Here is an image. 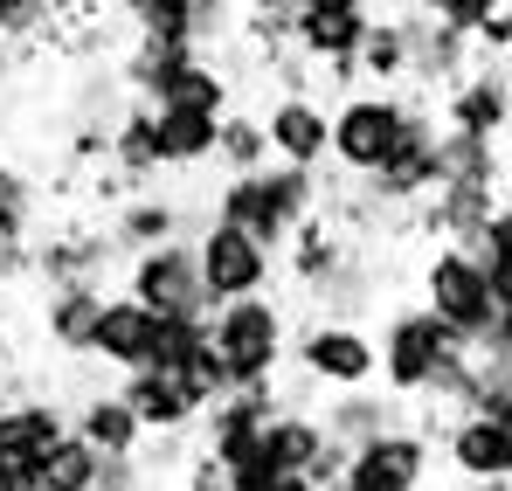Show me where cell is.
<instances>
[{"label":"cell","mask_w":512,"mask_h":491,"mask_svg":"<svg viewBox=\"0 0 512 491\" xmlns=\"http://www.w3.org/2000/svg\"><path fill=\"white\" fill-rule=\"evenodd\" d=\"M360 77L381 83V90H402V83H409V28H402V14H374V21H367Z\"/></svg>","instance_id":"obj_29"},{"label":"cell","mask_w":512,"mask_h":491,"mask_svg":"<svg viewBox=\"0 0 512 491\" xmlns=\"http://www.w3.org/2000/svg\"><path fill=\"white\" fill-rule=\"evenodd\" d=\"M291 360L312 388L340 395V388H367L381 374V339L353 319H305L298 339H291Z\"/></svg>","instance_id":"obj_7"},{"label":"cell","mask_w":512,"mask_h":491,"mask_svg":"<svg viewBox=\"0 0 512 491\" xmlns=\"http://www.w3.org/2000/svg\"><path fill=\"white\" fill-rule=\"evenodd\" d=\"M436 166H443V180H506V153H499V139H478V132H457V125H443V146H436ZM436 180V187H443Z\"/></svg>","instance_id":"obj_30"},{"label":"cell","mask_w":512,"mask_h":491,"mask_svg":"<svg viewBox=\"0 0 512 491\" xmlns=\"http://www.w3.org/2000/svg\"><path fill=\"white\" fill-rule=\"evenodd\" d=\"M298 7H374V0H298Z\"/></svg>","instance_id":"obj_40"},{"label":"cell","mask_w":512,"mask_h":491,"mask_svg":"<svg viewBox=\"0 0 512 491\" xmlns=\"http://www.w3.org/2000/svg\"><path fill=\"white\" fill-rule=\"evenodd\" d=\"M409 104H416L409 90H381V83L346 90L340 104H333V166H340L346 180H353V173H374V166L402 146Z\"/></svg>","instance_id":"obj_6"},{"label":"cell","mask_w":512,"mask_h":491,"mask_svg":"<svg viewBox=\"0 0 512 491\" xmlns=\"http://www.w3.org/2000/svg\"><path fill=\"white\" fill-rule=\"evenodd\" d=\"M333 443H340V436H326V415L298 409V402H277V415L263 422V450H270L277 478H312Z\"/></svg>","instance_id":"obj_16"},{"label":"cell","mask_w":512,"mask_h":491,"mask_svg":"<svg viewBox=\"0 0 512 491\" xmlns=\"http://www.w3.org/2000/svg\"><path fill=\"white\" fill-rule=\"evenodd\" d=\"M153 125H160V153H167V173H194L201 160H215L222 111H194V104H153Z\"/></svg>","instance_id":"obj_22"},{"label":"cell","mask_w":512,"mask_h":491,"mask_svg":"<svg viewBox=\"0 0 512 491\" xmlns=\"http://www.w3.org/2000/svg\"><path fill=\"white\" fill-rule=\"evenodd\" d=\"M215 166H229V173H250V166H270V132H263V111H243V104H229V111H222V139H215Z\"/></svg>","instance_id":"obj_31"},{"label":"cell","mask_w":512,"mask_h":491,"mask_svg":"<svg viewBox=\"0 0 512 491\" xmlns=\"http://www.w3.org/2000/svg\"><path fill=\"white\" fill-rule=\"evenodd\" d=\"M485 277H492V298H499V312H512V256H485Z\"/></svg>","instance_id":"obj_36"},{"label":"cell","mask_w":512,"mask_h":491,"mask_svg":"<svg viewBox=\"0 0 512 491\" xmlns=\"http://www.w3.org/2000/svg\"><path fill=\"white\" fill-rule=\"evenodd\" d=\"M256 491H326V485H312V478H270V485H256Z\"/></svg>","instance_id":"obj_38"},{"label":"cell","mask_w":512,"mask_h":491,"mask_svg":"<svg viewBox=\"0 0 512 491\" xmlns=\"http://www.w3.org/2000/svg\"><path fill=\"white\" fill-rule=\"evenodd\" d=\"M333 491H360V485H333Z\"/></svg>","instance_id":"obj_42"},{"label":"cell","mask_w":512,"mask_h":491,"mask_svg":"<svg viewBox=\"0 0 512 491\" xmlns=\"http://www.w3.org/2000/svg\"><path fill=\"white\" fill-rule=\"evenodd\" d=\"M506 63H512V56H506Z\"/></svg>","instance_id":"obj_44"},{"label":"cell","mask_w":512,"mask_h":491,"mask_svg":"<svg viewBox=\"0 0 512 491\" xmlns=\"http://www.w3.org/2000/svg\"><path fill=\"white\" fill-rule=\"evenodd\" d=\"M194 222H187V201H173V194H153V187H132L118 208H111V236L118 249L132 256V249H153V243H173V236H187Z\"/></svg>","instance_id":"obj_20"},{"label":"cell","mask_w":512,"mask_h":491,"mask_svg":"<svg viewBox=\"0 0 512 491\" xmlns=\"http://www.w3.org/2000/svg\"><path fill=\"white\" fill-rule=\"evenodd\" d=\"M243 7H256V14H298V0H243Z\"/></svg>","instance_id":"obj_39"},{"label":"cell","mask_w":512,"mask_h":491,"mask_svg":"<svg viewBox=\"0 0 512 491\" xmlns=\"http://www.w3.org/2000/svg\"><path fill=\"white\" fill-rule=\"evenodd\" d=\"M374 7H298L291 14V49L312 56L333 83L360 77V42H367Z\"/></svg>","instance_id":"obj_10"},{"label":"cell","mask_w":512,"mask_h":491,"mask_svg":"<svg viewBox=\"0 0 512 491\" xmlns=\"http://www.w3.org/2000/svg\"><path fill=\"white\" fill-rule=\"evenodd\" d=\"M312 298V319H353V326H367V312L381 305V284H374V263H367V249L353 243L340 270L326 277V284H312L305 291Z\"/></svg>","instance_id":"obj_23"},{"label":"cell","mask_w":512,"mask_h":491,"mask_svg":"<svg viewBox=\"0 0 512 491\" xmlns=\"http://www.w3.org/2000/svg\"><path fill=\"white\" fill-rule=\"evenodd\" d=\"M499 187H506V201H512V160H506V180H499Z\"/></svg>","instance_id":"obj_41"},{"label":"cell","mask_w":512,"mask_h":491,"mask_svg":"<svg viewBox=\"0 0 512 491\" xmlns=\"http://www.w3.org/2000/svg\"><path fill=\"white\" fill-rule=\"evenodd\" d=\"M395 402H402L395 388H388V395H381V388H340L333 409H326V436H340L346 450H353V443H367V436H381V429L402 422Z\"/></svg>","instance_id":"obj_27"},{"label":"cell","mask_w":512,"mask_h":491,"mask_svg":"<svg viewBox=\"0 0 512 491\" xmlns=\"http://www.w3.org/2000/svg\"><path fill=\"white\" fill-rule=\"evenodd\" d=\"M423 284V305L457 332L464 346H485L492 339V319H499V298H492V277H485V256L471 243H436L416 270Z\"/></svg>","instance_id":"obj_2"},{"label":"cell","mask_w":512,"mask_h":491,"mask_svg":"<svg viewBox=\"0 0 512 491\" xmlns=\"http://www.w3.org/2000/svg\"><path fill=\"white\" fill-rule=\"evenodd\" d=\"M263 132H270V160H291V166L333 160V111L312 90H277L263 104Z\"/></svg>","instance_id":"obj_12"},{"label":"cell","mask_w":512,"mask_h":491,"mask_svg":"<svg viewBox=\"0 0 512 491\" xmlns=\"http://www.w3.org/2000/svg\"><path fill=\"white\" fill-rule=\"evenodd\" d=\"M49 7H56V0H0V35H7V42L42 35V28H49Z\"/></svg>","instance_id":"obj_32"},{"label":"cell","mask_w":512,"mask_h":491,"mask_svg":"<svg viewBox=\"0 0 512 491\" xmlns=\"http://www.w3.org/2000/svg\"><path fill=\"white\" fill-rule=\"evenodd\" d=\"M319 208H326V180H319V166L277 160V166L229 173L208 215H222V222H236V229L263 236L270 249H284L291 236H298V222H312Z\"/></svg>","instance_id":"obj_1"},{"label":"cell","mask_w":512,"mask_h":491,"mask_svg":"<svg viewBox=\"0 0 512 491\" xmlns=\"http://www.w3.org/2000/svg\"><path fill=\"white\" fill-rule=\"evenodd\" d=\"M118 395L139 409L146 436H180V429H194V422H201V402H194L173 374H160V367H132V374L118 381Z\"/></svg>","instance_id":"obj_19"},{"label":"cell","mask_w":512,"mask_h":491,"mask_svg":"<svg viewBox=\"0 0 512 491\" xmlns=\"http://www.w3.org/2000/svg\"><path fill=\"white\" fill-rule=\"evenodd\" d=\"M284 249H291V256H284V263H291V284L312 291V284H326L346 256H353V236H346L333 215H312V222H298V236Z\"/></svg>","instance_id":"obj_24"},{"label":"cell","mask_w":512,"mask_h":491,"mask_svg":"<svg viewBox=\"0 0 512 491\" xmlns=\"http://www.w3.org/2000/svg\"><path fill=\"white\" fill-rule=\"evenodd\" d=\"M443 125L478 132V139H506L512 132V63L506 56L471 63L464 77L443 90Z\"/></svg>","instance_id":"obj_11"},{"label":"cell","mask_w":512,"mask_h":491,"mask_svg":"<svg viewBox=\"0 0 512 491\" xmlns=\"http://www.w3.org/2000/svg\"><path fill=\"white\" fill-rule=\"evenodd\" d=\"M402 28H409V83H416V90H450V83L478 63V56H471V35L450 28L429 0L402 7Z\"/></svg>","instance_id":"obj_13"},{"label":"cell","mask_w":512,"mask_h":491,"mask_svg":"<svg viewBox=\"0 0 512 491\" xmlns=\"http://www.w3.org/2000/svg\"><path fill=\"white\" fill-rule=\"evenodd\" d=\"M153 104H194V111H229L236 104V83H229V70L215 63V56H187L180 70H173L167 83H160V97Z\"/></svg>","instance_id":"obj_28"},{"label":"cell","mask_w":512,"mask_h":491,"mask_svg":"<svg viewBox=\"0 0 512 491\" xmlns=\"http://www.w3.org/2000/svg\"><path fill=\"white\" fill-rule=\"evenodd\" d=\"M104 160L118 166L125 187H153L167 173V153H160V125H153V97H132L111 125V153Z\"/></svg>","instance_id":"obj_18"},{"label":"cell","mask_w":512,"mask_h":491,"mask_svg":"<svg viewBox=\"0 0 512 491\" xmlns=\"http://www.w3.org/2000/svg\"><path fill=\"white\" fill-rule=\"evenodd\" d=\"M340 485H360V491H423L429 485V429H381L367 443L346 450V478Z\"/></svg>","instance_id":"obj_9"},{"label":"cell","mask_w":512,"mask_h":491,"mask_svg":"<svg viewBox=\"0 0 512 491\" xmlns=\"http://www.w3.org/2000/svg\"><path fill=\"white\" fill-rule=\"evenodd\" d=\"M194 249H201V277H208L215 305L256 298V291L277 284V249L263 243V236H250V229H236V222H222V215H208L194 229Z\"/></svg>","instance_id":"obj_8"},{"label":"cell","mask_w":512,"mask_h":491,"mask_svg":"<svg viewBox=\"0 0 512 491\" xmlns=\"http://www.w3.org/2000/svg\"><path fill=\"white\" fill-rule=\"evenodd\" d=\"M478 256H512V201H499V208H492V222H485V229H478Z\"/></svg>","instance_id":"obj_35"},{"label":"cell","mask_w":512,"mask_h":491,"mask_svg":"<svg viewBox=\"0 0 512 491\" xmlns=\"http://www.w3.org/2000/svg\"><path fill=\"white\" fill-rule=\"evenodd\" d=\"M104 485V450L90 443V436H56L49 450H42V464H35V491H97Z\"/></svg>","instance_id":"obj_26"},{"label":"cell","mask_w":512,"mask_h":491,"mask_svg":"<svg viewBox=\"0 0 512 491\" xmlns=\"http://www.w3.org/2000/svg\"><path fill=\"white\" fill-rule=\"evenodd\" d=\"M56 436H70V409H56V402H7V450L0 457L35 478V464H42V450Z\"/></svg>","instance_id":"obj_25"},{"label":"cell","mask_w":512,"mask_h":491,"mask_svg":"<svg viewBox=\"0 0 512 491\" xmlns=\"http://www.w3.org/2000/svg\"><path fill=\"white\" fill-rule=\"evenodd\" d=\"M208 339H215V353L229 360L236 388H256V381H277V367H284V353H291V319H284V305H277L270 291H256V298L215 305Z\"/></svg>","instance_id":"obj_3"},{"label":"cell","mask_w":512,"mask_h":491,"mask_svg":"<svg viewBox=\"0 0 512 491\" xmlns=\"http://www.w3.org/2000/svg\"><path fill=\"white\" fill-rule=\"evenodd\" d=\"M457 346H464V339L443 326L423 298H416V305H395V312L381 319V381H388L402 402H429V388H436V374H443V360H450Z\"/></svg>","instance_id":"obj_4"},{"label":"cell","mask_w":512,"mask_h":491,"mask_svg":"<svg viewBox=\"0 0 512 491\" xmlns=\"http://www.w3.org/2000/svg\"><path fill=\"white\" fill-rule=\"evenodd\" d=\"M125 291H132L139 305H153L160 319H215V291H208V277H201L194 236L132 249V256H125Z\"/></svg>","instance_id":"obj_5"},{"label":"cell","mask_w":512,"mask_h":491,"mask_svg":"<svg viewBox=\"0 0 512 491\" xmlns=\"http://www.w3.org/2000/svg\"><path fill=\"white\" fill-rule=\"evenodd\" d=\"M153 339H160V312H153V305H139L132 291H118V298H104V312H97L90 360H104V367L132 374V367H153Z\"/></svg>","instance_id":"obj_15"},{"label":"cell","mask_w":512,"mask_h":491,"mask_svg":"<svg viewBox=\"0 0 512 491\" xmlns=\"http://www.w3.org/2000/svg\"><path fill=\"white\" fill-rule=\"evenodd\" d=\"M429 7H436V14H443L450 28H464V35H478V21H485V14H499L506 0H429Z\"/></svg>","instance_id":"obj_34"},{"label":"cell","mask_w":512,"mask_h":491,"mask_svg":"<svg viewBox=\"0 0 512 491\" xmlns=\"http://www.w3.org/2000/svg\"><path fill=\"white\" fill-rule=\"evenodd\" d=\"M97 312H104V284H97V277L49 284V298H42V332H49V346H56V353H70V360H90Z\"/></svg>","instance_id":"obj_17"},{"label":"cell","mask_w":512,"mask_h":491,"mask_svg":"<svg viewBox=\"0 0 512 491\" xmlns=\"http://www.w3.org/2000/svg\"><path fill=\"white\" fill-rule=\"evenodd\" d=\"M443 457L457 478H512V415L492 409H457V422H443Z\"/></svg>","instance_id":"obj_14"},{"label":"cell","mask_w":512,"mask_h":491,"mask_svg":"<svg viewBox=\"0 0 512 491\" xmlns=\"http://www.w3.org/2000/svg\"><path fill=\"white\" fill-rule=\"evenodd\" d=\"M70 429H77V436H90L104 457H139V450H146V422H139V409H132L118 388L84 395V402L70 409Z\"/></svg>","instance_id":"obj_21"},{"label":"cell","mask_w":512,"mask_h":491,"mask_svg":"<svg viewBox=\"0 0 512 491\" xmlns=\"http://www.w3.org/2000/svg\"><path fill=\"white\" fill-rule=\"evenodd\" d=\"M485 353L512 360V312H499V319H492V339H485Z\"/></svg>","instance_id":"obj_37"},{"label":"cell","mask_w":512,"mask_h":491,"mask_svg":"<svg viewBox=\"0 0 512 491\" xmlns=\"http://www.w3.org/2000/svg\"><path fill=\"white\" fill-rule=\"evenodd\" d=\"M180 491H236V485H229V471L215 464V450H194L187 471H180Z\"/></svg>","instance_id":"obj_33"},{"label":"cell","mask_w":512,"mask_h":491,"mask_svg":"<svg viewBox=\"0 0 512 491\" xmlns=\"http://www.w3.org/2000/svg\"><path fill=\"white\" fill-rule=\"evenodd\" d=\"M395 7H416V0H395Z\"/></svg>","instance_id":"obj_43"}]
</instances>
